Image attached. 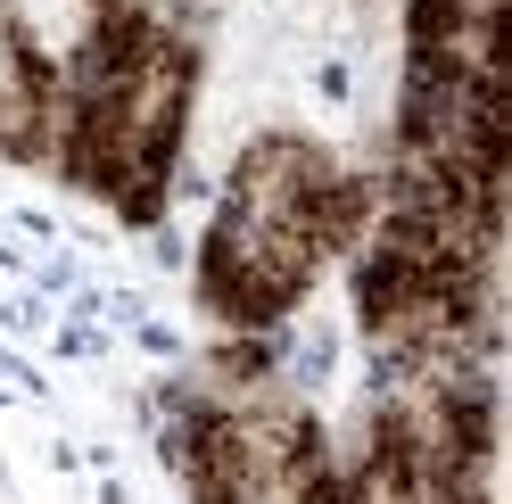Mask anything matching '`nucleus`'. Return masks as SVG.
<instances>
[{"label": "nucleus", "instance_id": "obj_1", "mask_svg": "<svg viewBox=\"0 0 512 504\" xmlns=\"http://www.w3.org/2000/svg\"><path fill=\"white\" fill-rule=\"evenodd\" d=\"M124 9H141V0H91V17H124Z\"/></svg>", "mask_w": 512, "mask_h": 504}]
</instances>
